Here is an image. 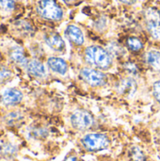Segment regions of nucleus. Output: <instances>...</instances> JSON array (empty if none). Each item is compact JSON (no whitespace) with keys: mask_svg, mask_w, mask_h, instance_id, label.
<instances>
[{"mask_svg":"<svg viewBox=\"0 0 160 161\" xmlns=\"http://www.w3.org/2000/svg\"><path fill=\"white\" fill-rule=\"evenodd\" d=\"M86 61L98 70H108L113 64L110 53L99 45H91L86 48L84 53Z\"/></svg>","mask_w":160,"mask_h":161,"instance_id":"nucleus-1","label":"nucleus"},{"mask_svg":"<svg viewBox=\"0 0 160 161\" xmlns=\"http://www.w3.org/2000/svg\"><path fill=\"white\" fill-rule=\"evenodd\" d=\"M38 13L50 21H60L63 18V10L56 0H40L37 7Z\"/></svg>","mask_w":160,"mask_h":161,"instance_id":"nucleus-3","label":"nucleus"},{"mask_svg":"<svg viewBox=\"0 0 160 161\" xmlns=\"http://www.w3.org/2000/svg\"><path fill=\"white\" fill-rule=\"evenodd\" d=\"M23 99V94L20 91L15 89H7L1 94V101L8 106L19 104Z\"/></svg>","mask_w":160,"mask_h":161,"instance_id":"nucleus-8","label":"nucleus"},{"mask_svg":"<svg viewBox=\"0 0 160 161\" xmlns=\"http://www.w3.org/2000/svg\"><path fill=\"white\" fill-rule=\"evenodd\" d=\"M11 76H12V74L9 70L6 69L4 67H0V84L7 81Z\"/></svg>","mask_w":160,"mask_h":161,"instance_id":"nucleus-19","label":"nucleus"},{"mask_svg":"<svg viewBox=\"0 0 160 161\" xmlns=\"http://www.w3.org/2000/svg\"><path fill=\"white\" fill-rule=\"evenodd\" d=\"M71 125L77 130H86L92 126L94 119L92 115L86 110L79 109L74 111L71 116Z\"/></svg>","mask_w":160,"mask_h":161,"instance_id":"nucleus-5","label":"nucleus"},{"mask_svg":"<svg viewBox=\"0 0 160 161\" xmlns=\"http://www.w3.org/2000/svg\"><path fill=\"white\" fill-rule=\"evenodd\" d=\"M25 68H26L27 73L31 75L32 76L42 78L46 75V70H45L44 65L37 59H32V60L27 61Z\"/></svg>","mask_w":160,"mask_h":161,"instance_id":"nucleus-12","label":"nucleus"},{"mask_svg":"<svg viewBox=\"0 0 160 161\" xmlns=\"http://www.w3.org/2000/svg\"><path fill=\"white\" fill-rule=\"evenodd\" d=\"M9 57H10L11 60H12L13 62H15L16 64H18V65L26 66V64H27V60H26V58H25V56L24 50H23V48L20 47V46H15V47H13V48L10 50Z\"/></svg>","mask_w":160,"mask_h":161,"instance_id":"nucleus-13","label":"nucleus"},{"mask_svg":"<svg viewBox=\"0 0 160 161\" xmlns=\"http://www.w3.org/2000/svg\"><path fill=\"white\" fill-rule=\"evenodd\" d=\"M146 28L149 34L156 40H160V13L155 8H150L145 15Z\"/></svg>","mask_w":160,"mask_h":161,"instance_id":"nucleus-6","label":"nucleus"},{"mask_svg":"<svg viewBox=\"0 0 160 161\" xmlns=\"http://www.w3.org/2000/svg\"><path fill=\"white\" fill-rule=\"evenodd\" d=\"M137 81L129 76V77H125L124 78L118 87V91L120 92L121 94L127 96V97H131L135 94L136 91H137Z\"/></svg>","mask_w":160,"mask_h":161,"instance_id":"nucleus-10","label":"nucleus"},{"mask_svg":"<svg viewBox=\"0 0 160 161\" xmlns=\"http://www.w3.org/2000/svg\"><path fill=\"white\" fill-rule=\"evenodd\" d=\"M15 8L13 0H0V8L5 11H11Z\"/></svg>","mask_w":160,"mask_h":161,"instance_id":"nucleus-18","label":"nucleus"},{"mask_svg":"<svg viewBox=\"0 0 160 161\" xmlns=\"http://www.w3.org/2000/svg\"><path fill=\"white\" fill-rule=\"evenodd\" d=\"M0 152L4 157L11 158V157L15 156V154L17 152V148H16V146H14L11 143H4L3 145L0 146Z\"/></svg>","mask_w":160,"mask_h":161,"instance_id":"nucleus-15","label":"nucleus"},{"mask_svg":"<svg viewBox=\"0 0 160 161\" xmlns=\"http://www.w3.org/2000/svg\"><path fill=\"white\" fill-rule=\"evenodd\" d=\"M65 161H78V159H77V158H75V157H68V158L65 159Z\"/></svg>","mask_w":160,"mask_h":161,"instance_id":"nucleus-24","label":"nucleus"},{"mask_svg":"<svg viewBox=\"0 0 160 161\" xmlns=\"http://www.w3.org/2000/svg\"><path fill=\"white\" fill-rule=\"evenodd\" d=\"M62 1H64V2H65V3H67V4H71V3L75 2L76 0H62Z\"/></svg>","mask_w":160,"mask_h":161,"instance_id":"nucleus-25","label":"nucleus"},{"mask_svg":"<svg viewBox=\"0 0 160 161\" xmlns=\"http://www.w3.org/2000/svg\"><path fill=\"white\" fill-rule=\"evenodd\" d=\"M7 123L9 125H14L17 121L21 119V114L19 112H10L7 117Z\"/></svg>","mask_w":160,"mask_h":161,"instance_id":"nucleus-20","label":"nucleus"},{"mask_svg":"<svg viewBox=\"0 0 160 161\" xmlns=\"http://www.w3.org/2000/svg\"><path fill=\"white\" fill-rule=\"evenodd\" d=\"M153 93L157 101L160 103V80H157L153 85Z\"/></svg>","mask_w":160,"mask_h":161,"instance_id":"nucleus-21","label":"nucleus"},{"mask_svg":"<svg viewBox=\"0 0 160 161\" xmlns=\"http://www.w3.org/2000/svg\"><path fill=\"white\" fill-rule=\"evenodd\" d=\"M47 64L50 70L58 75H65L68 73V64L63 58L58 57H51L48 58Z\"/></svg>","mask_w":160,"mask_h":161,"instance_id":"nucleus-11","label":"nucleus"},{"mask_svg":"<svg viewBox=\"0 0 160 161\" xmlns=\"http://www.w3.org/2000/svg\"><path fill=\"white\" fill-rule=\"evenodd\" d=\"M146 61L154 71H160V52L151 50L146 55Z\"/></svg>","mask_w":160,"mask_h":161,"instance_id":"nucleus-14","label":"nucleus"},{"mask_svg":"<svg viewBox=\"0 0 160 161\" xmlns=\"http://www.w3.org/2000/svg\"><path fill=\"white\" fill-rule=\"evenodd\" d=\"M46 44L56 52H63L65 50V42L60 35L58 33H48L44 37Z\"/></svg>","mask_w":160,"mask_h":161,"instance_id":"nucleus-9","label":"nucleus"},{"mask_svg":"<svg viewBox=\"0 0 160 161\" xmlns=\"http://www.w3.org/2000/svg\"><path fill=\"white\" fill-rule=\"evenodd\" d=\"M119 1L124 4H126V5H132L137 2V0H119Z\"/></svg>","mask_w":160,"mask_h":161,"instance_id":"nucleus-23","label":"nucleus"},{"mask_svg":"<svg viewBox=\"0 0 160 161\" xmlns=\"http://www.w3.org/2000/svg\"><path fill=\"white\" fill-rule=\"evenodd\" d=\"M130 157L133 161H144L145 156L139 147H133L130 150Z\"/></svg>","mask_w":160,"mask_h":161,"instance_id":"nucleus-17","label":"nucleus"},{"mask_svg":"<svg viewBox=\"0 0 160 161\" xmlns=\"http://www.w3.org/2000/svg\"><path fill=\"white\" fill-rule=\"evenodd\" d=\"M64 33H65L66 38L74 45H75V46L83 45V43L85 42V38H84V34H83L82 30L78 26H76L74 25H69L66 27Z\"/></svg>","mask_w":160,"mask_h":161,"instance_id":"nucleus-7","label":"nucleus"},{"mask_svg":"<svg viewBox=\"0 0 160 161\" xmlns=\"http://www.w3.org/2000/svg\"><path fill=\"white\" fill-rule=\"evenodd\" d=\"M80 78L91 87H102L107 84L108 77L107 75L98 69L94 68H82L79 72Z\"/></svg>","mask_w":160,"mask_h":161,"instance_id":"nucleus-4","label":"nucleus"},{"mask_svg":"<svg viewBox=\"0 0 160 161\" xmlns=\"http://www.w3.org/2000/svg\"><path fill=\"white\" fill-rule=\"evenodd\" d=\"M124 68H125V70H127L129 73H132V74H134V73H136L138 71V69L136 68V66L133 63H129V62H127L124 65Z\"/></svg>","mask_w":160,"mask_h":161,"instance_id":"nucleus-22","label":"nucleus"},{"mask_svg":"<svg viewBox=\"0 0 160 161\" xmlns=\"http://www.w3.org/2000/svg\"><path fill=\"white\" fill-rule=\"evenodd\" d=\"M109 139L102 133H91L85 135L81 140V144L89 152H98L109 146Z\"/></svg>","mask_w":160,"mask_h":161,"instance_id":"nucleus-2","label":"nucleus"},{"mask_svg":"<svg viewBox=\"0 0 160 161\" xmlns=\"http://www.w3.org/2000/svg\"><path fill=\"white\" fill-rule=\"evenodd\" d=\"M126 44L128 46V48L132 51H135V52H138L140 50H141L142 48V42H141L140 39L136 38V37H130L127 39L126 41Z\"/></svg>","mask_w":160,"mask_h":161,"instance_id":"nucleus-16","label":"nucleus"}]
</instances>
